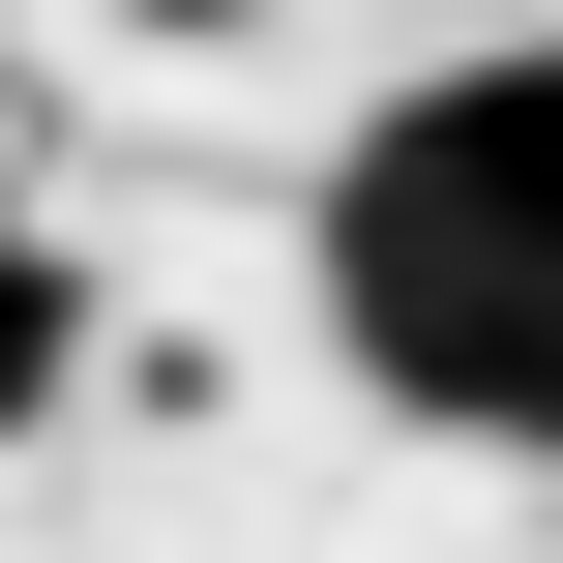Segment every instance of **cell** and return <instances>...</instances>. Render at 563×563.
Here are the masks:
<instances>
[{
    "mask_svg": "<svg viewBox=\"0 0 563 563\" xmlns=\"http://www.w3.org/2000/svg\"><path fill=\"white\" fill-rule=\"evenodd\" d=\"M59 386H89V267H59V238H30V208H0V445H30V416H59Z\"/></svg>",
    "mask_w": 563,
    "mask_h": 563,
    "instance_id": "7a4b0ae2",
    "label": "cell"
},
{
    "mask_svg": "<svg viewBox=\"0 0 563 563\" xmlns=\"http://www.w3.org/2000/svg\"><path fill=\"white\" fill-rule=\"evenodd\" d=\"M327 327L386 416L445 445H534L563 416V59H445L416 119H356L327 178Z\"/></svg>",
    "mask_w": 563,
    "mask_h": 563,
    "instance_id": "6da1fadb",
    "label": "cell"
}]
</instances>
